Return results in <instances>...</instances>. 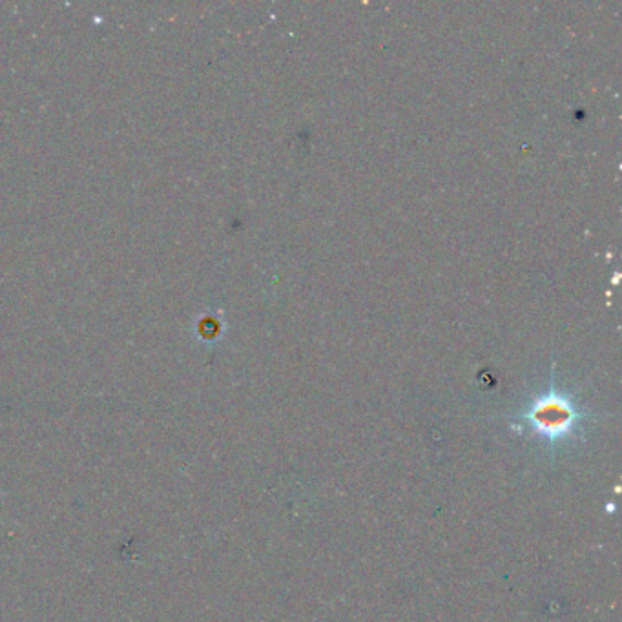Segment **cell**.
<instances>
[{
    "mask_svg": "<svg viewBox=\"0 0 622 622\" xmlns=\"http://www.w3.org/2000/svg\"><path fill=\"white\" fill-rule=\"evenodd\" d=\"M588 415H584L566 396L548 393L535 400L528 411L520 416V422L529 426L533 435L548 444L551 449L562 442L579 436L582 424Z\"/></svg>",
    "mask_w": 622,
    "mask_h": 622,
    "instance_id": "cell-1",
    "label": "cell"
}]
</instances>
